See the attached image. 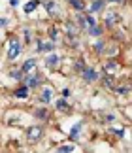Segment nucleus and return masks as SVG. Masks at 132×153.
Instances as JSON below:
<instances>
[{
    "label": "nucleus",
    "instance_id": "nucleus-1",
    "mask_svg": "<svg viewBox=\"0 0 132 153\" xmlns=\"http://www.w3.org/2000/svg\"><path fill=\"white\" fill-rule=\"evenodd\" d=\"M21 83H25L27 87H30V89H36V87H40L44 83V78H42V74H38V72H28V74H25V78H23Z\"/></svg>",
    "mask_w": 132,
    "mask_h": 153
},
{
    "label": "nucleus",
    "instance_id": "nucleus-2",
    "mask_svg": "<svg viewBox=\"0 0 132 153\" xmlns=\"http://www.w3.org/2000/svg\"><path fill=\"white\" fill-rule=\"evenodd\" d=\"M44 138V128L42 127H28L27 128V140H28V144H38L40 140Z\"/></svg>",
    "mask_w": 132,
    "mask_h": 153
},
{
    "label": "nucleus",
    "instance_id": "nucleus-3",
    "mask_svg": "<svg viewBox=\"0 0 132 153\" xmlns=\"http://www.w3.org/2000/svg\"><path fill=\"white\" fill-rule=\"evenodd\" d=\"M79 76L83 78V81H85V83H94V81L100 78V74H98L94 68H91V66H85V68H83V72H81Z\"/></svg>",
    "mask_w": 132,
    "mask_h": 153
},
{
    "label": "nucleus",
    "instance_id": "nucleus-4",
    "mask_svg": "<svg viewBox=\"0 0 132 153\" xmlns=\"http://www.w3.org/2000/svg\"><path fill=\"white\" fill-rule=\"evenodd\" d=\"M19 53H21V42L13 38L8 45V61H15V59L19 57Z\"/></svg>",
    "mask_w": 132,
    "mask_h": 153
},
{
    "label": "nucleus",
    "instance_id": "nucleus-5",
    "mask_svg": "<svg viewBox=\"0 0 132 153\" xmlns=\"http://www.w3.org/2000/svg\"><path fill=\"white\" fill-rule=\"evenodd\" d=\"M119 21H121V15L117 13V11H110V13H106V19H104V25L106 28H115L119 25Z\"/></svg>",
    "mask_w": 132,
    "mask_h": 153
},
{
    "label": "nucleus",
    "instance_id": "nucleus-6",
    "mask_svg": "<svg viewBox=\"0 0 132 153\" xmlns=\"http://www.w3.org/2000/svg\"><path fill=\"white\" fill-rule=\"evenodd\" d=\"M106 4H108V0H93L89 4V11L91 13H102L106 10Z\"/></svg>",
    "mask_w": 132,
    "mask_h": 153
},
{
    "label": "nucleus",
    "instance_id": "nucleus-7",
    "mask_svg": "<svg viewBox=\"0 0 132 153\" xmlns=\"http://www.w3.org/2000/svg\"><path fill=\"white\" fill-rule=\"evenodd\" d=\"M45 66H47V68H51V70L59 68V66H61V57L55 55V53H51V55L45 59Z\"/></svg>",
    "mask_w": 132,
    "mask_h": 153
},
{
    "label": "nucleus",
    "instance_id": "nucleus-8",
    "mask_svg": "<svg viewBox=\"0 0 132 153\" xmlns=\"http://www.w3.org/2000/svg\"><path fill=\"white\" fill-rule=\"evenodd\" d=\"M28 95H30V87H27L25 83L13 91V97L15 98H28Z\"/></svg>",
    "mask_w": 132,
    "mask_h": 153
},
{
    "label": "nucleus",
    "instance_id": "nucleus-9",
    "mask_svg": "<svg viewBox=\"0 0 132 153\" xmlns=\"http://www.w3.org/2000/svg\"><path fill=\"white\" fill-rule=\"evenodd\" d=\"M34 117L40 119V121H47V119H49V110L45 108V104H42V108H38L34 111Z\"/></svg>",
    "mask_w": 132,
    "mask_h": 153
},
{
    "label": "nucleus",
    "instance_id": "nucleus-10",
    "mask_svg": "<svg viewBox=\"0 0 132 153\" xmlns=\"http://www.w3.org/2000/svg\"><path fill=\"white\" fill-rule=\"evenodd\" d=\"M77 28H79V27L74 25V23H66V38H68L70 42H72V40H76V36H77Z\"/></svg>",
    "mask_w": 132,
    "mask_h": 153
},
{
    "label": "nucleus",
    "instance_id": "nucleus-11",
    "mask_svg": "<svg viewBox=\"0 0 132 153\" xmlns=\"http://www.w3.org/2000/svg\"><path fill=\"white\" fill-rule=\"evenodd\" d=\"M102 85L106 87V89H115V78H113V74H104V78H102Z\"/></svg>",
    "mask_w": 132,
    "mask_h": 153
},
{
    "label": "nucleus",
    "instance_id": "nucleus-12",
    "mask_svg": "<svg viewBox=\"0 0 132 153\" xmlns=\"http://www.w3.org/2000/svg\"><path fill=\"white\" fill-rule=\"evenodd\" d=\"M36 44H38V51H44V53H51V51H55V48H57V44L55 42H53V40H51V42H36Z\"/></svg>",
    "mask_w": 132,
    "mask_h": 153
},
{
    "label": "nucleus",
    "instance_id": "nucleus-13",
    "mask_svg": "<svg viewBox=\"0 0 132 153\" xmlns=\"http://www.w3.org/2000/svg\"><path fill=\"white\" fill-rule=\"evenodd\" d=\"M117 68H119V62L115 61V59H110V61L104 64V74H113Z\"/></svg>",
    "mask_w": 132,
    "mask_h": 153
},
{
    "label": "nucleus",
    "instance_id": "nucleus-14",
    "mask_svg": "<svg viewBox=\"0 0 132 153\" xmlns=\"http://www.w3.org/2000/svg\"><path fill=\"white\" fill-rule=\"evenodd\" d=\"M36 64H38V61H36V59H27L25 62H23V72L25 74H28V72H32V70L36 68Z\"/></svg>",
    "mask_w": 132,
    "mask_h": 153
},
{
    "label": "nucleus",
    "instance_id": "nucleus-15",
    "mask_svg": "<svg viewBox=\"0 0 132 153\" xmlns=\"http://www.w3.org/2000/svg\"><path fill=\"white\" fill-rule=\"evenodd\" d=\"M44 6H45V10H47V13H49V15H57L59 13V6L53 2V0H45Z\"/></svg>",
    "mask_w": 132,
    "mask_h": 153
},
{
    "label": "nucleus",
    "instance_id": "nucleus-16",
    "mask_svg": "<svg viewBox=\"0 0 132 153\" xmlns=\"http://www.w3.org/2000/svg\"><path fill=\"white\" fill-rule=\"evenodd\" d=\"M68 4L74 8L76 11H83L87 8V4H85V0H68Z\"/></svg>",
    "mask_w": 132,
    "mask_h": 153
},
{
    "label": "nucleus",
    "instance_id": "nucleus-17",
    "mask_svg": "<svg viewBox=\"0 0 132 153\" xmlns=\"http://www.w3.org/2000/svg\"><path fill=\"white\" fill-rule=\"evenodd\" d=\"M79 132H81V123H76V125L70 128V140H72V142L79 138Z\"/></svg>",
    "mask_w": 132,
    "mask_h": 153
},
{
    "label": "nucleus",
    "instance_id": "nucleus-18",
    "mask_svg": "<svg viewBox=\"0 0 132 153\" xmlns=\"http://www.w3.org/2000/svg\"><path fill=\"white\" fill-rule=\"evenodd\" d=\"M10 78L11 79H15V81H23V78H25V72H23V68H19V70H10Z\"/></svg>",
    "mask_w": 132,
    "mask_h": 153
},
{
    "label": "nucleus",
    "instance_id": "nucleus-19",
    "mask_svg": "<svg viewBox=\"0 0 132 153\" xmlns=\"http://www.w3.org/2000/svg\"><path fill=\"white\" fill-rule=\"evenodd\" d=\"M51 102V89H44L40 93V104H49Z\"/></svg>",
    "mask_w": 132,
    "mask_h": 153
},
{
    "label": "nucleus",
    "instance_id": "nucleus-20",
    "mask_svg": "<svg viewBox=\"0 0 132 153\" xmlns=\"http://www.w3.org/2000/svg\"><path fill=\"white\" fill-rule=\"evenodd\" d=\"M87 34H89V36H94V38H98V36H102V34H104V28H102V27H98V25H94L93 28H89V30H87Z\"/></svg>",
    "mask_w": 132,
    "mask_h": 153
},
{
    "label": "nucleus",
    "instance_id": "nucleus-21",
    "mask_svg": "<svg viewBox=\"0 0 132 153\" xmlns=\"http://www.w3.org/2000/svg\"><path fill=\"white\" fill-rule=\"evenodd\" d=\"M55 106H57V110H61V111H70V104L66 102V97L64 98H59Z\"/></svg>",
    "mask_w": 132,
    "mask_h": 153
},
{
    "label": "nucleus",
    "instance_id": "nucleus-22",
    "mask_svg": "<svg viewBox=\"0 0 132 153\" xmlns=\"http://www.w3.org/2000/svg\"><path fill=\"white\" fill-rule=\"evenodd\" d=\"M83 15H85V25H87V30H89V28H93L94 25H96V21H94V17H93L91 11H87V13H83Z\"/></svg>",
    "mask_w": 132,
    "mask_h": 153
},
{
    "label": "nucleus",
    "instance_id": "nucleus-23",
    "mask_svg": "<svg viewBox=\"0 0 132 153\" xmlns=\"http://www.w3.org/2000/svg\"><path fill=\"white\" fill-rule=\"evenodd\" d=\"M93 48H94V53H96V55H102V53L106 51V42H102V40H98V42L94 44Z\"/></svg>",
    "mask_w": 132,
    "mask_h": 153
},
{
    "label": "nucleus",
    "instance_id": "nucleus-24",
    "mask_svg": "<svg viewBox=\"0 0 132 153\" xmlns=\"http://www.w3.org/2000/svg\"><path fill=\"white\" fill-rule=\"evenodd\" d=\"M49 38H51L55 44H59V40H61V34H59V30H57L55 27H51V28H49Z\"/></svg>",
    "mask_w": 132,
    "mask_h": 153
},
{
    "label": "nucleus",
    "instance_id": "nucleus-25",
    "mask_svg": "<svg viewBox=\"0 0 132 153\" xmlns=\"http://www.w3.org/2000/svg\"><path fill=\"white\" fill-rule=\"evenodd\" d=\"M38 4H40L38 0H32V2H27V4H25V8H23V10H25L27 13H30V11H34L36 8H38Z\"/></svg>",
    "mask_w": 132,
    "mask_h": 153
},
{
    "label": "nucleus",
    "instance_id": "nucleus-26",
    "mask_svg": "<svg viewBox=\"0 0 132 153\" xmlns=\"http://www.w3.org/2000/svg\"><path fill=\"white\" fill-rule=\"evenodd\" d=\"M128 91H130V87H127V85H117L113 89V93H117V95H127Z\"/></svg>",
    "mask_w": 132,
    "mask_h": 153
},
{
    "label": "nucleus",
    "instance_id": "nucleus-27",
    "mask_svg": "<svg viewBox=\"0 0 132 153\" xmlns=\"http://www.w3.org/2000/svg\"><path fill=\"white\" fill-rule=\"evenodd\" d=\"M57 151L59 153H70V151H76V146H59Z\"/></svg>",
    "mask_w": 132,
    "mask_h": 153
},
{
    "label": "nucleus",
    "instance_id": "nucleus-28",
    "mask_svg": "<svg viewBox=\"0 0 132 153\" xmlns=\"http://www.w3.org/2000/svg\"><path fill=\"white\" fill-rule=\"evenodd\" d=\"M102 117H104L106 123H113V121H115V115H113V114H106V115H102Z\"/></svg>",
    "mask_w": 132,
    "mask_h": 153
},
{
    "label": "nucleus",
    "instance_id": "nucleus-29",
    "mask_svg": "<svg viewBox=\"0 0 132 153\" xmlns=\"http://www.w3.org/2000/svg\"><path fill=\"white\" fill-rule=\"evenodd\" d=\"M30 38H32V32H30V30H25V40H27V44H30Z\"/></svg>",
    "mask_w": 132,
    "mask_h": 153
},
{
    "label": "nucleus",
    "instance_id": "nucleus-30",
    "mask_svg": "<svg viewBox=\"0 0 132 153\" xmlns=\"http://www.w3.org/2000/svg\"><path fill=\"white\" fill-rule=\"evenodd\" d=\"M113 134H115V136H119V138H123V134H125V131L121 128V131H113Z\"/></svg>",
    "mask_w": 132,
    "mask_h": 153
},
{
    "label": "nucleus",
    "instance_id": "nucleus-31",
    "mask_svg": "<svg viewBox=\"0 0 132 153\" xmlns=\"http://www.w3.org/2000/svg\"><path fill=\"white\" fill-rule=\"evenodd\" d=\"M8 27V19H6V17H2V28H6Z\"/></svg>",
    "mask_w": 132,
    "mask_h": 153
},
{
    "label": "nucleus",
    "instance_id": "nucleus-32",
    "mask_svg": "<svg viewBox=\"0 0 132 153\" xmlns=\"http://www.w3.org/2000/svg\"><path fill=\"white\" fill-rule=\"evenodd\" d=\"M70 95H72L70 89H64V91H62V97H70Z\"/></svg>",
    "mask_w": 132,
    "mask_h": 153
},
{
    "label": "nucleus",
    "instance_id": "nucleus-33",
    "mask_svg": "<svg viewBox=\"0 0 132 153\" xmlns=\"http://www.w3.org/2000/svg\"><path fill=\"white\" fill-rule=\"evenodd\" d=\"M10 4H11V6H13V8H15V6L19 4V0H10Z\"/></svg>",
    "mask_w": 132,
    "mask_h": 153
},
{
    "label": "nucleus",
    "instance_id": "nucleus-34",
    "mask_svg": "<svg viewBox=\"0 0 132 153\" xmlns=\"http://www.w3.org/2000/svg\"><path fill=\"white\" fill-rule=\"evenodd\" d=\"M108 2H113V4H117V2H123V0H108Z\"/></svg>",
    "mask_w": 132,
    "mask_h": 153
}]
</instances>
